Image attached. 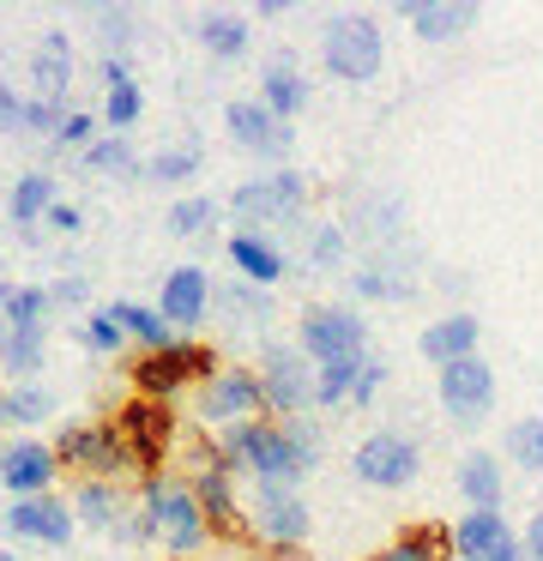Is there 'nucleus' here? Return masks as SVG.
Segmentation results:
<instances>
[{
  "label": "nucleus",
  "mask_w": 543,
  "mask_h": 561,
  "mask_svg": "<svg viewBox=\"0 0 543 561\" xmlns=\"http://www.w3.org/2000/svg\"><path fill=\"white\" fill-rule=\"evenodd\" d=\"M217 453H224L229 471H248L253 483H272V489H302V477L320 465L326 440L314 416H260V423H241L229 435H217Z\"/></svg>",
  "instance_id": "obj_1"
},
{
  "label": "nucleus",
  "mask_w": 543,
  "mask_h": 561,
  "mask_svg": "<svg viewBox=\"0 0 543 561\" xmlns=\"http://www.w3.org/2000/svg\"><path fill=\"white\" fill-rule=\"evenodd\" d=\"M139 519H145V531H151V543L169 549V556H200V549L212 543L200 495H193V483L181 471L139 477Z\"/></svg>",
  "instance_id": "obj_2"
},
{
  "label": "nucleus",
  "mask_w": 543,
  "mask_h": 561,
  "mask_svg": "<svg viewBox=\"0 0 543 561\" xmlns=\"http://www.w3.org/2000/svg\"><path fill=\"white\" fill-rule=\"evenodd\" d=\"M55 459L60 471H72L79 483H121V477H139L127 440H121L115 416H91V423H67L55 435Z\"/></svg>",
  "instance_id": "obj_3"
},
{
  "label": "nucleus",
  "mask_w": 543,
  "mask_h": 561,
  "mask_svg": "<svg viewBox=\"0 0 543 561\" xmlns=\"http://www.w3.org/2000/svg\"><path fill=\"white\" fill-rule=\"evenodd\" d=\"M320 67L344 85H369L386 67V31L369 13H332L320 31Z\"/></svg>",
  "instance_id": "obj_4"
},
{
  "label": "nucleus",
  "mask_w": 543,
  "mask_h": 561,
  "mask_svg": "<svg viewBox=\"0 0 543 561\" xmlns=\"http://www.w3.org/2000/svg\"><path fill=\"white\" fill-rule=\"evenodd\" d=\"M217 351L212 344H200V339H176L169 351H145L139 363L127 368L133 375V392L139 399H157V404H176L188 387H205V380L217 375Z\"/></svg>",
  "instance_id": "obj_5"
},
{
  "label": "nucleus",
  "mask_w": 543,
  "mask_h": 561,
  "mask_svg": "<svg viewBox=\"0 0 543 561\" xmlns=\"http://www.w3.org/2000/svg\"><path fill=\"white\" fill-rule=\"evenodd\" d=\"M200 495V513L212 537H248V501L236 495V471L224 465L217 440H188V471H181Z\"/></svg>",
  "instance_id": "obj_6"
},
{
  "label": "nucleus",
  "mask_w": 543,
  "mask_h": 561,
  "mask_svg": "<svg viewBox=\"0 0 543 561\" xmlns=\"http://www.w3.org/2000/svg\"><path fill=\"white\" fill-rule=\"evenodd\" d=\"M265 411V392H260V375L253 368H217L205 387H193V423L205 435H229L241 423H260Z\"/></svg>",
  "instance_id": "obj_7"
},
{
  "label": "nucleus",
  "mask_w": 543,
  "mask_h": 561,
  "mask_svg": "<svg viewBox=\"0 0 543 561\" xmlns=\"http://www.w3.org/2000/svg\"><path fill=\"white\" fill-rule=\"evenodd\" d=\"M296 351L308 356L314 368H320V363H350V356H369V320H362L357 308L314 302V308H302V320H296Z\"/></svg>",
  "instance_id": "obj_8"
},
{
  "label": "nucleus",
  "mask_w": 543,
  "mask_h": 561,
  "mask_svg": "<svg viewBox=\"0 0 543 561\" xmlns=\"http://www.w3.org/2000/svg\"><path fill=\"white\" fill-rule=\"evenodd\" d=\"M422 471V447L417 435H405V428H374V435L357 440V453H350V477H357L362 489H410Z\"/></svg>",
  "instance_id": "obj_9"
},
{
  "label": "nucleus",
  "mask_w": 543,
  "mask_h": 561,
  "mask_svg": "<svg viewBox=\"0 0 543 561\" xmlns=\"http://www.w3.org/2000/svg\"><path fill=\"white\" fill-rule=\"evenodd\" d=\"M229 211H236L248 230L265 236V224H296L308 211V175L302 170H272V175H253L229 194Z\"/></svg>",
  "instance_id": "obj_10"
},
{
  "label": "nucleus",
  "mask_w": 543,
  "mask_h": 561,
  "mask_svg": "<svg viewBox=\"0 0 543 561\" xmlns=\"http://www.w3.org/2000/svg\"><path fill=\"white\" fill-rule=\"evenodd\" d=\"M115 428H121V440H127L139 477L163 471L169 453H176V440H181V416L169 411V404H157V399H139V392L115 411Z\"/></svg>",
  "instance_id": "obj_11"
},
{
  "label": "nucleus",
  "mask_w": 543,
  "mask_h": 561,
  "mask_svg": "<svg viewBox=\"0 0 543 561\" xmlns=\"http://www.w3.org/2000/svg\"><path fill=\"white\" fill-rule=\"evenodd\" d=\"M253 375H260L265 411H272L278 423L314 411V363L296 351V344H265L260 363H253Z\"/></svg>",
  "instance_id": "obj_12"
},
{
  "label": "nucleus",
  "mask_w": 543,
  "mask_h": 561,
  "mask_svg": "<svg viewBox=\"0 0 543 561\" xmlns=\"http://www.w3.org/2000/svg\"><path fill=\"white\" fill-rule=\"evenodd\" d=\"M314 531V513L302 501V489H272V483H253L248 495V537L260 549H302Z\"/></svg>",
  "instance_id": "obj_13"
},
{
  "label": "nucleus",
  "mask_w": 543,
  "mask_h": 561,
  "mask_svg": "<svg viewBox=\"0 0 543 561\" xmlns=\"http://www.w3.org/2000/svg\"><path fill=\"white\" fill-rule=\"evenodd\" d=\"M495 392L501 387H495V368L483 363V356H465V363H453V368H434V399H441L446 423H459V428L489 423Z\"/></svg>",
  "instance_id": "obj_14"
},
{
  "label": "nucleus",
  "mask_w": 543,
  "mask_h": 561,
  "mask_svg": "<svg viewBox=\"0 0 543 561\" xmlns=\"http://www.w3.org/2000/svg\"><path fill=\"white\" fill-rule=\"evenodd\" d=\"M224 127H229V146L248 151V158H265V163L290 158V139H296V134H290V122H278L260 98H236L224 110Z\"/></svg>",
  "instance_id": "obj_15"
},
{
  "label": "nucleus",
  "mask_w": 543,
  "mask_h": 561,
  "mask_svg": "<svg viewBox=\"0 0 543 561\" xmlns=\"http://www.w3.org/2000/svg\"><path fill=\"white\" fill-rule=\"evenodd\" d=\"M0 525H7L12 543H43V549H67V543H72V531H79L72 507H67V501H55V495L12 501V507L0 513Z\"/></svg>",
  "instance_id": "obj_16"
},
{
  "label": "nucleus",
  "mask_w": 543,
  "mask_h": 561,
  "mask_svg": "<svg viewBox=\"0 0 543 561\" xmlns=\"http://www.w3.org/2000/svg\"><path fill=\"white\" fill-rule=\"evenodd\" d=\"M453 561H531V556H525V537L501 513H459Z\"/></svg>",
  "instance_id": "obj_17"
},
{
  "label": "nucleus",
  "mask_w": 543,
  "mask_h": 561,
  "mask_svg": "<svg viewBox=\"0 0 543 561\" xmlns=\"http://www.w3.org/2000/svg\"><path fill=\"white\" fill-rule=\"evenodd\" d=\"M212 272L205 266H176V272H163V290H157V314L176 327V339L181 332H193V327H205L212 320Z\"/></svg>",
  "instance_id": "obj_18"
},
{
  "label": "nucleus",
  "mask_w": 543,
  "mask_h": 561,
  "mask_svg": "<svg viewBox=\"0 0 543 561\" xmlns=\"http://www.w3.org/2000/svg\"><path fill=\"white\" fill-rule=\"evenodd\" d=\"M60 477V459L48 440H12V447H0V489H7L12 501H36L48 495Z\"/></svg>",
  "instance_id": "obj_19"
},
{
  "label": "nucleus",
  "mask_w": 543,
  "mask_h": 561,
  "mask_svg": "<svg viewBox=\"0 0 543 561\" xmlns=\"http://www.w3.org/2000/svg\"><path fill=\"white\" fill-rule=\"evenodd\" d=\"M398 19H405L422 43H453V37H465V31H477L483 7H471V0H398Z\"/></svg>",
  "instance_id": "obj_20"
},
{
  "label": "nucleus",
  "mask_w": 543,
  "mask_h": 561,
  "mask_svg": "<svg viewBox=\"0 0 543 561\" xmlns=\"http://www.w3.org/2000/svg\"><path fill=\"white\" fill-rule=\"evenodd\" d=\"M453 483H459V495H465L471 513H501V495H507V465H501V453H483V447L459 453Z\"/></svg>",
  "instance_id": "obj_21"
},
{
  "label": "nucleus",
  "mask_w": 543,
  "mask_h": 561,
  "mask_svg": "<svg viewBox=\"0 0 543 561\" xmlns=\"http://www.w3.org/2000/svg\"><path fill=\"white\" fill-rule=\"evenodd\" d=\"M477 339H483V320L471 314V308H453V314L422 327L417 351L429 356L434 368H453V363H465V356H477Z\"/></svg>",
  "instance_id": "obj_22"
},
{
  "label": "nucleus",
  "mask_w": 543,
  "mask_h": 561,
  "mask_svg": "<svg viewBox=\"0 0 543 561\" xmlns=\"http://www.w3.org/2000/svg\"><path fill=\"white\" fill-rule=\"evenodd\" d=\"M229 266H236L241 284L272 290V284L290 272V254L272 242V236H260V230H236V236H229Z\"/></svg>",
  "instance_id": "obj_23"
},
{
  "label": "nucleus",
  "mask_w": 543,
  "mask_h": 561,
  "mask_svg": "<svg viewBox=\"0 0 543 561\" xmlns=\"http://www.w3.org/2000/svg\"><path fill=\"white\" fill-rule=\"evenodd\" d=\"M31 98L55 103V110H67V85H72V37L67 31H43L36 37V55H31Z\"/></svg>",
  "instance_id": "obj_24"
},
{
  "label": "nucleus",
  "mask_w": 543,
  "mask_h": 561,
  "mask_svg": "<svg viewBox=\"0 0 543 561\" xmlns=\"http://www.w3.org/2000/svg\"><path fill=\"white\" fill-rule=\"evenodd\" d=\"M260 103L278 115V122H296L302 110H308V79H302V67H296V55H272L265 61V73H260Z\"/></svg>",
  "instance_id": "obj_25"
},
{
  "label": "nucleus",
  "mask_w": 543,
  "mask_h": 561,
  "mask_svg": "<svg viewBox=\"0 0 543 561\" xmlns=\"http://www.w3.org/2000/svg\"><path fill=\"white\" fill-rule=\"evenodd\" d=\"M145 115V91L127 61H103V127L127 139V127Z\"/></svg>",
  "instance_id": "obj_26"
},
{
  "label": "nucleus",
  "mask_w": 543,
  "mask_h": 561,
  "mask_svg": "<svg viewBox=\"0 0 543 561\" xmlns=\"http://www.w3.org/2000/svg\"><path fill=\"white\" fill-rule=\"evenodd\" d=\"M369 561H453V525H405L393 543H381Z\"/></svg>",
  "instance_id": "obj_27"
},
{
  "label": "nucleus",
  "mask_w": 543,
  "mask_h": 561,
  "mask_svg": "<svg viewBox=\"0 0 543 561\" xmlns=\"http://www.w3.org/2000/svg\"><path fill=\"white\" fill-rule=\"evenodd\" d=\"M193 37H200V49L212 55V61H241L253 43V25L241 13H200L193 19Z\"/></svg>",
  "instance_id": "obj_28"
},
{
  "label": "nucleus",
  "mask_w": 543,
  "mask_h": 561,
  "mask_svg": "<svg viewBox=\"0 0 543 561\" xmlns=\"http://www.w3.org/2000/svg\"><path fill=\"white\" fill-rule=\"evenodd\" d=\"M350 290H357L362 302H410V296H417V278L381 254V260H362V266L350 272Z\"/></svg>",
  "instance_id": "obj_29"
},
{
  "label": "nucleus",
  "mask_w": 543,
  "mask_h": 561,
  "mask_svg": "<svg viewBox=\"0 0 543 561\" xmlns=\"http://www.w3.org/2000/svg\"><path fill=\"white\" fill-rule=\"evenodd\" d=\"M67 507H72V519L91 525V531H115V525L133 513L127 495H121V483H79Z\"/></svg>",
  "instance_id": "obj_30"
},
{
  "label": "nucleus",
  "mask_w": 543,
  "mask_h": 561,
  "mask_svg": "<svg viewBox=\"0 0 543 561\" xmlns=\"http://www.w3.org/2000/svg\"><path fill=\"white\" fill-rule=\"evenodd\" d=\"M109 308H115L127 344H139V356H145V351H169V344H176V327H169V320L157 314L151 302H109Z\"/></svg>",
  "instance_id": "obj_31"
},
{
  "label": "nucleus",
  "mask_w": 543,
  "mask_h": 561,
  "mask_svg": "<svg viewBox=\"0 0 543 561\" xmlns=\"http://www.w3.org/2000/svg\"><path fill=\"white\" fill-rule=\"evenodd\" d=\"M501 465H513V471H525V477L543 471V416H513V423H507Z\"/></svg>",
  "instance_id": "obj_32"
},
{
  "label": "nucleus",
  "mask_w": 543,
  "mask_h": 561,
  "mask_svg": "<svg viewBox=\"0 0 543 561\" xmlns=\"http://www.w3.org/2000/svg\"><path fill=\"white\" fill-rule=\"evenodd\" d=\"M55 199H60V194H55V175L31 170V175H19V182H12V194H7V218H12V224H43Z\"/></svg>",
  "instance_id": "obj_33"
},
{
  "label": "nucleus",
  "mask_w": 543,
  "mask_h": 561,
  "mask_svg": "<svg viewBox=\"0 0 543 561\" xmlns=\"http://www.w3.org/2000/svg\"><path fill=\"white\" fill-rule=\"evenodd\" d=\"M212 308H224L229 327H265V320H272V290H253V284L236 278L212 296Z\"/></svg>",
  "instance_id": "obj_34"
},
{
  "label": "nucleus",
  "mask_w": 543,
  "mask_h": 561,
  "mask_svg": "<svg viewBox=\"0 0 543 561\" xmlns=\"http://www.w3.org/2000/svg\"><path fill=\"white\" fill-rule=\"evenodd\" d=\"M48 308H55L48 284H0V314H7V327H43Z\"/></svg>",
  "instance_id": "obj_35"
},
{
  "label": "nucleus",
  "mask_w": 543,
  "mask_h": 561,
  "mask_svg": "<svg viewBox=\"0 0 543 561\" xmlns=\"http://www.w3.org/2000/svg\"><path fill=\"white\" fill-rule=\"evenodd\" d=\"M362 363H369V356H350V363H320V368H314V411H338V404H350Z\"/></svg>",
  "instance_id": "obj_36"
},
{
  "label": "nucleus",
  "mask_w": 543,
  "mask_h": 561,
  "mask_svg": "<svg viewBox=\"0 0 543 561\" xmlns=\"http://www.w3.org/2000/svg\"><path fill=\"white\" fill-rule=\"evenodd\" d=\"M200 163H205V146H200V139H181V146H163L157 158H145V175L176 187V182H193Z\"/></svg>",
  "instance_id": "obj_37"
},
{
  "label": "nucleus",
  "mask_w": 543,
  "mask_h": 561,
  "mask_svg": "<svg viewBox=\"0 0 543 561\" xmlns=\"http://www.w3.org/2000/svg\"><path fill=\"white\" fill-rule=\"evenodd\" d=\"M43 327H7V339H0V363L12 368L19 380H36V368H43Z\"/></svg>",
  "instance_id": "obj_38"
},
{
  "label": "nucleus",
  "mask_w": 543,
  "mask_h": 561,
  "mask_svg": "<svg viewBox=\"0 0 543 561\" xmlns=\"http://www.w3.org/2000/svg\"><path fill=\"white\" fill-rule=\"evenodd\" d=\"M43 416H55V392H48L43 380H12L7 387V423L31 428V423H43Z\"/></svg>",
  "instance_id": "obj_39"
},
{
  "label": "nucleus",
  "mask_w": 543,
  "mask_h": 561,
  "mask_svg": "<svg viewBox=\"0 0 543 561\" xmlns=\"http://www.w3.org/2000/svg\"><path fill=\"white\" fill-rule=\"evenodd\" d=\"M79 339H84V351H91V356H121V351H127V332H121L115 308H91V314L79 320Z\"/></svg>",
  "instance_id": "obj_40"
},
{
  "label": "nucleus",
  "mask_w": 543,
  "mask_h": 561,
  "mask_svg": "<svg viewBox=\"0 0 543 561\" xmlns=\"http://www.w3.org/2000/svg\"><path fill=\"white\" fill-rule=\"evenodd\" d=\"M212 218H217V199L212 194H188V199H176V206L163 211V230L169 236H205Z\"/></svg>",
  "instance_id": "obj_41"
},
{
  "label": "nucleus",
  "mask_w": 543,
  "mask_h": 561,
  "mask_svg": "<svg viewBox=\"0 0 543 561\" xmlns=\"http://www.w3.org/2000/svg\"><path fill=\"white\" fill-rule=\"evenodd\" d=\"M97 37H103V49H109V61H127V49H133V7H97Z\"/></svg>",
  "instance_id": "obj_42"
},
{
  "label": "nucleus",
  "mask_w": 543,
  "mask_h": 561,
  "mask_svg": "<svg viewBox=\"0 0 543 561\" xmlns=\"http://www.w3.org/2000/svg\"><path fill=\"white\" fill-rule=\"evenodd\" d=\"M344 254H350V230H344V224H314L308 266L314 272H338V266H344Z\"/></svg>",
  "instance_id": "obj_43"
},
{
  "label": "nucleus",
  "mask_w": 543,
  "mask_h": 561,
  "mask_svg": "<svg viewBox=\"0 0 543 561\" xmlns=\"http://www.w3.org/2000/svg\"><path fill=\"white\" fill-rule=\"evenodd\" d=\"M84 170H97V175H127V170H139V158H133V146L121 134H109V139H97L91 151H84Z\"/></svg>",
  "instance_id": "obj_44"
},
{
  "label": "nucleus",
  "mask_w": 543,
  "mask_h": 561,
  "mask_svg": "<svg viewBox=\"0 0 543 561\" xmlns=\"http://www.w3.org/2000/svg\"><path fill=\"white\" fill-rule=\"evenodd\" d=\"M97 127H103V122H97L91 110H67V115H60V127H55V146L60 151H79V158H84V151L97 146Z\"/></svg>",
  "instance_id": "obj_45"
},
{
  "label": "nucleus",
  "mask_w": 543,
  "mask_h": 561,
  "mask_svg": "<svg viewBox=\"0 0 543 561\" xmlns=\"http://www.w3.org/2000/svg\"><path fill=\"white\" fill-rule=\"evenodd\" d=\"M381 387H386V363H381V356H369V363H362V375H357L350 404H374V399H381Z\"/></svg>",
  "instance_id": "obj_46"
},
{
  "label": "nucleus",
  "mask_w": 543,
  "mask_h": 561,
  "mask_svg": "<svg viewBox=\"0 0 543 561\" xmlns=\"http://www.w3.org/2000/svg\"><path fill=\"white\" fill-rule=\"evenodd\" d=\"M19 122H24V91L0 79V134H19Z\"/></svg>",
  "instance_id": "obj_47"
},
{
  "label": "nucleus",
  "mask_w": 543,
  "mask_h": 561,
  "mask_svg": "<svg viewBox=\"0 0 543 561\" xmlns=\"http://www.w3.org/2000/svg\"><path fill=\"white\" fill-rule=\"evenodd\" d=\"M43 224H48V230H60V236H79V230H84V211L72 206V199H55Z\"/></svg>",
  "instance_id": "obj_48"
},
{
  "label": "nucleus",
  "mask_w": 543,
  "mask_h": 561,
  "mask_svg": "<svg viewBox=\"0 0 543 561\" xmlns=\"http://www.w3.org/2000/svg\"><path fill=\"white\" fill-rule=\"evenodd\" d=\"M525 556H531V561H543V507L525 519Z\"/></svg>",
  "instance_id": "obj_49"
},
{
  "label": "nucleus",
  "mask_w": 543,
  "mask_h": 561,
  "mask_svg": "<svg viewBox=\"0 0 543 561\" xmlns=\"http://www.w3.org/2000/svg\"><path fill=\"white\" fill-rule=\"evenodd\" d=\"M48 296H55V302H84V278H60V284H48Z\"/></svg>",
  "instance_id": "obj_50"
},
{
  "label": "nucleus",
  "mask_w": 543,
  "mask_h": 561,
  "mask_svg": "<svg viewBox=\"0 0 543 561\" xmlns=\"http://www.w3.org/2000/svg\"><path fill=\"white\" fill-rule=\"evenodd\" d=\"M260 561H314V556H308V549H265Z\"/></svg>",
  "instance_id": "obj_51"
},
{
  "label": "nucleus",
  "mask_w": 543,
  "mask_h": 561,
  "mask_svg": "<svg viewBox=\"0 0 543 561\" xmlns=\"http://www.w3.org/2000/svg\"><path fill=\"white\" fill-rule=\"evenodd\" d=\"M253 13H260V19H284V13H290V0H260Z\"/></svg>",
  "instance_id": "obj_52"
},
{
  "label": "nucleus",
  "mask_w": 543,
  "mask_h": 561,
  "mask_svg": "<svg viewBox=\"0 0 543 561\" xmlns=\"http://www.w3.org/2000/svg\"><path fill=\"white\" fill-rule=\"evenodd\" d=\"M0 423H7V387H0Z\"/></svg>",
  "instance_id": "obj_53"
},
{
  "label": "nucleus",
  "mask_w": 543,
  "mask_h": 561,
  "mask_svg": "<svg viewBox=\"0 0 543 561\" xmlns=\"http://www.w3.org/2000/svg\"><path fill=\"white\" fill-rule=\"evenodd\" d=\"M0 561H24V556H12V549H0Z\"/></svg>",
  "instance_id": "obj_54"
}]
</instances>
